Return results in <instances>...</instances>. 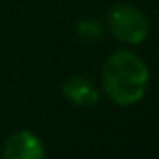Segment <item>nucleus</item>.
<instances>
[{
  "label": "nucleus",
  "mask_w": 159,
  "mask_h": 159,
  "mask_svg": "<svg viewBox=\"0 0 159 159\" xmlns=\"http://www.w3.org/2000/svg\"><path fill=\"white\" fill-rule=\"evenodd\" d=\"M149 66L137 52L121 48L109 54L101 69L103 93L119 107H133L149 89Z\"/></svg>",
  "instance_id": "f257e3e1"
},
{
  "label": "nucleus",
  "mask_w": 159,
  "mask_h": 159,
  "mask_svg": "<svg viewBox=\"0 0 159 159\" xmlns=\"http://www.w3.org/2000/svg\"><path fill=\"white\" fill-rule=\"evenodd\" d=\"M107 30L121 44L137 47L149 36V20L141 8L133 4H117L107 14Z\"/></svg>",
  "instance_id": "f03ea898"
},
{
  "label": "nucleus",
  "mask_w": 159,
  "mask_h": 159,
  "mask_svg": "<svg viewBox=\"0 0 159 159\" xmlns=\"http://www.w3.org/2000/svg\"><path fill=\"white\" fill-rule=\"evenodd\" d=\"M2 155L6 159H40L47 155V149L39 135L22 129L6 137L2 145Z\"/></svg>",
  "instance_id": "7ed1b4c3"
},
{
  "label": "nucleus",
  "mask_w": 159,
  "mask_h": 159,
  "mask_svg": "<svg viewBox=\"0 0 159 159\" xmlns=\"http://www.w3.org/2000/svg\"><path fill=\"white\" fill-rule=\"evenodd\" d=\"M62 97L75 107H93L99 103V89L85 75H73L62 83Z\"/></svg>",
  "instance_id": "20e7f679"
},
{
  "label": "nucleus",
  "mask_w": 159,
  "mask_h": 159,
  "mask_svg": "<svg viewBox=\"0 0 159 159\" xmlns=\"http://www.w3.org/2000/svg\"><path fill=\"white\" fill-rule=\"evenodd\" d=\"M75 32H77V36L83 39V40H99L105 34V26H103L99 20L83 18L75 24Z\"/></svg>",
  "instance_id": "39448f33"
}]
</instances>
